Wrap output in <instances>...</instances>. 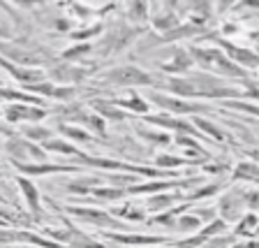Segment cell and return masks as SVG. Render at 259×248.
Returning a JSON list of instances; mask_svg holds the SVG:
<instances>
[{
  "label": "cell",
  "instance_id": "1",
  "mask_svg": "<svg viewBox=\"0 0 259 248\" xmlns=\"http://www.w3.org/2000/svg\"><path fill=\"white\" fill-rule=\"evenodd\" d=\"M107 81H113V84H153V77L137 70V67H118V70L109 72Z\"/></svg>",
  "mask_w": 259,
  "mask_h": 248
},
{
  "label": "cell",
  "instance_id": "2",
  "mask_svg": "<svg viewBox=\"0 0 259 248\" xmlns=\"http://www.w3.org/2000/svg\"><path fill=\"white\" fill-rule=\"evenodd\" d=\"M220 211H222V216H225L227 221H234V218H238L243 214V193L241 195L229 193L225 200H222Z\"/></svg>",
  "mask_w": 259,
  "mask_h": 248
},
{
  "label": "cell",
  "instance_id": "3",
  "mask_svg": "<svg viewBox=\"0 0 259 248\" xmlns=\"http://www.w3.org/2000/svg\"><path fill=\"white\" fill-rule=\"evenodd\" d=\"M19 186H21V190L26 193V197H28V204H30V209L32 211H39V204H37V190L32 188V184L30 181H26V179H21L19 181Z\"/></svg>",
  "mask_w": 259,
  "mask_h": 248
},
{
  "label": "cell",
  "instance_id": "4",
  "mask_svg": "<svg viewBox=\"0 0 259 248\" xmlns=\"http://www.w3.org/2000/svg\"><path fill=\"white\" fill-rule=\"evenodd\" d=\"M111 239L113 241H123V243H160V241H164L162 237H120V234H111Z\"/></svg>",
  "mask_w": 259,
  "mask_h": 248
},
{
  "label": "cell",
  "instance_id": "5",
  "mask_svg": "<svg viewBox=\"0 0 259 248\" xmlns=\"http://www.w3.org/2000/svg\"><path fill=\"white\" fill-rule=\"evenodd\" d=\"M12 112H19V114H12V119H42L47 114L42 109H26V107H12Z\"/></svg>",
  "mask_w": 259,
  "mask_h": 248
},
{
  "label": "cell",
  "instance_id": "6",
  "mask_svg": "<svg viewBox=\"0 0 259 248\" xmlns=\"http://www.w3.org/2000/svg\"><path fill=\"white\" fill-rule=\"evenodd\" d=\"M236 179H250V181H254V179H257V167H254V162H243V165H238Z\"/></svg>",
  "mask_w": 259,
  "mask_h": 248
},
{
  "label": "cell",
  "instance_id": "7",
  "mask_svg": "<svg viewBox=\"0 0 259 248\" xmlns=\"http://www.w3.org/2000/svg\"><path fill=\"white\" fill-rule=\"evenodd\" d=\"M47 149H51V151H58V153H76L74 146L65 144V141H47Z\"/></svg>",
  "mask_w": 259,
  "mask_h": 248
},
{
  "label": "cell",
  "instance_id": "8",
  "mask_svg": "<svg viewBox=\"0 0 259 248\" xmlns=\"http://www.w3.org/2000/svg\"><path fill=\"white\" fill-rule=\"evenodd\" d=\"M28 137H35V139H47V137H51V130H47V128H30V130H28Z\"/></svg>",
  "mask_w": 259,
  "mask_h": 248
},
{
  "label": "cell",
  "instance_id": "9",
  "mask_svg": "<svg viewBox=\"0 0 259 248\" xmlns=\"http://www.w3.org/2000/svg\"><path fill=\"white\" fill-rule=\"evenodd\" d=\"M88 51H91V47H88V44H83V47H76V49L65 51V58H79L81 54H88Z\"/></svg>",
  "mask_w": 259,
  "mask_h": 248
},
{
  "label": "cell",
  "instance_id": "10",
  "mask_svg": "<svg viewBox=\"0 0 259 248\" xmlns=\"http://www.w3.org/2000/svg\"><path fill=\"white\" fill-rule=\"evenodd\" d=\"M169 202H174V197H155V200H148V209H160V206L169 204Z\"/></svg>",
  "mask_w": 259,
  "mask_h": 248
},
{
  "label": "cell",
  "instance_id": "11",
  "mask_svg": "<svg viewBox=\"0 0 259 248\" xmlns=\"http://www.w3.org/2000/svg\"><path fill=\"white\" fill-rule=\"evenodd\" d=\"M181 227H183V230H197V227L201 225L199 221H197V218H192V216H188V218H181Z\"/></svg>",
  "mask_w": 259,
  "mask_h": 248
},
{
  "label": "cell",
  "instance_id": "12",
  "mask_svg": "<svg viewBox=\"0 0 259 248\" xmlns=\"http://www.w3.org/2000/svg\"><path fill=\"white\" fill-rule=\"evenodd\" d=\"M181 158H171V156H160L157 158V165H167V167H171V165H181Z\"/></svg>",
  "mask_w": 259,
  "mask_h": 248
},
{
  "label": "cell",
  "instance_id": "13",
  "mask_svg": "<svg viewBox=\"0 0 259 248\" xmlns=\"http://www.w3.org/2000/svg\"><path fill=\"white\" fill-rule=\"evenodd\" d=\"M197 123H199L201 128L206 130V132H210V135H213V137H218V139H222V132H220V130H218V128H213V125H210V123H204V121H197Z\"/></svg>",
  "mask_w": 259,
  "mask_h": 248
},
{
  "label": "cell",
  "instance_id": "14",
  "mask_svg": "<svg viewBox=\"0 0 259 248\" xmlns=\"http://www.w3.org/2000/svg\"><path fill=\"white\" fill-rule=\"evenodd\" d=\"M227 241H232V239H213V241H208L204 248H225Z\"/></svg>",
  "mask_w": 259,
  "mask_h": 248
},
{
  "label": "cell",
  "instance_id": "15",
  "mask_svg": "<svg viewBox=\"0 0 259 248\" xmlns=\"http://www.w3.org/2000/svg\"><path fill=\"white\" fill-rule=\"evenodd\" d=\"M252 230H254V218H252V216L245 221V225H243V227H238V232H248V234L252 232Z\"/></svg>",
  "mask_w": 259,
  "mask_h": 248
},
{
  "label": "cell",
  "instance_id": "16",
  "mask_svg": "<svg viewBox=\"0 0 259 248\" xmlns=\"http://www.w3.org/2000/svg\"><path fill=\"white\" fill-rule=\"evenodd\" d=\"M0 35H3V30H0Z\"/></svg>",
  "mask_w": 259,
  "mask_h": 248
}]
</instances>
